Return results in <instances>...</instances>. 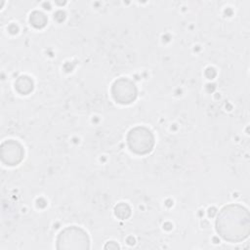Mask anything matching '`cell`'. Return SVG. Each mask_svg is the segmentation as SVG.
I'll list each match as a JSON object with an SVG mask.
<instances>
[{"instance_id": "cell-1", "label": "cell", "mask_w": 250, "mask_h": 250, "mask_svg": "<svg viewBox=\"0 0 250 250\" xmlns=\"http://www.w3.org/2000/svg\"><path fill=\"white\" fill-rule=\"evenodd\" d=\"M216 231L229 242H240L250 232V216L248 210L239 204L224 206L217 215Z\"/></svg>"}, {"instance_id": "cell-2", "label": "cell", "mask_w": 250, "mask_h": 250, "mask_svg": "<svg viewBox=\"0 0 250 250\" xmlns=\"http://www.w3.org/2000/svg\"><path fill=\"white\" fill-rule=\"evenodd\" d=\"M58 249H89L90 240L81 228L71 226L63 229L57 238Z\"/></svg>"}, {"instance_id": "cell-3", "label": "cell", "mask_w": 250, "mask_h": 250, "mask_svg": "<svg viewBox=\"0 0 250 250\" xmlns=\"http://www.w3.org/2000/svg\"><path fill=\"white\" fill-rule=\"evenodd\" d=\"M129 148L137 154H146L154 146V136L151 131L144 126H138L130 130L127 136Z\"/></svg>"}, {"instance_id": "cell-4", "label": "cell", "mask_w": 250, "mask_h": 250, "mask_svg": "<svg viewBox=\"0 0 250 250\" xmlns=\"http://www.w3.org/2000/svg\"><path fill=\"white\" fill-rule=\"evenodd\" d=\"M111 94L118 104H129L137 98V87L130 79L121 77L114 81Z\"/></svg>"}, {"instance_id": "cell-5", "label": "cell", "mask_w": 250, "mask_h": 250, "mask_svg": "<svg viewBox=\"0 0 250 250\" xmlns=\"http://www.w3.org/2000/svg\"><path fill=\"white\" fill-rule=\"evenodd\" d=\"M24 155V150L22 146L15 141V140H8L5 141L1 145L0 148V156L1 160L5 165L8 166H15L21 162Z\"/></svg>"}, {"instance_id": "cell-6", "label": "cell", "mask_w": 250, "mask_h": 250, "mask_svg": "<svg viewBox=\"0 0 250 250\" xmlns=\"http://www.w3.org/2000/svg\"><path fill=\"white\" fill-rule=\"evenodd\" d=\"M16 90L21 95H28L33 90V81L26 75L20 76L15 82Z\"/></svg>"}, {"instance_id": "cell-7", "label": "cell", "mask_w": 250, "mask_h": 250, "mask_svg": "<svg viewBox=\"0 0 250 250\" xmlns=\"http://www.w3.org/2000/svg\"><path fill=\"white\" fill-rule=\"evenodd\" d=\"M29 21L35 28H42L47 23V17L42 12L34 11L30 14Z\"/></svg>"}, {"instance_id": "cell-8", "label": "cell", "mask_w": 250, "mask_h": 250, "mask_svg": "<svg viewBox=\"0 0 250 250\" xmlns=\"http://www.w3.org/2000/svg\"><path fill=\"white\" fill-rule=\"evenodd\" d=\"M114 214L121 220H125L131 215V208L127 203L120 202L114 207Z\"/></svg>"}, {"instance_id": "cell-9", "label": "cell", "mask_w": 250, "mask_h": 250, "mask_svg": "<svg viewBox=\"0 0 250 250\" xmlns=\"http://www.w3.org/2000/svg\"><path fill=\"white\" fill-rule=\"evenodd\" d=\"M104 248H105V249H118V248H119V245H118L116 242H114V241H108V242L105 244Z\"/></svg>"}]
</instances>
